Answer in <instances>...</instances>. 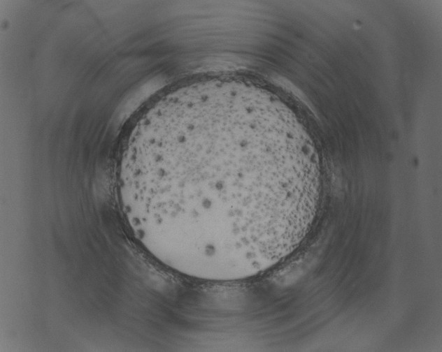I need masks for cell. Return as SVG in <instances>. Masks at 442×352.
I'll return each mask as SVG.
<instances>
[{
	"instance_id": "cell-1",
	"label": "cell",
	"mask_w": 442,
	"mask_h": 352,
	"mask_svg": "<svg viewBox=\"0 0 442 352\" xmlns=\"http://www.w3.org/2000/svg\"><path fill=\"white\" fill-rule=\"evenodd\" d=\"M124 147L117 191L126 221L145 251L181 274L258 275L313 225L317 153L292 111L259 85L215 78L173 89Z\"/></svg>"
}]
</instances>
